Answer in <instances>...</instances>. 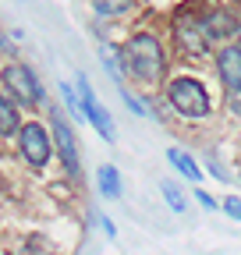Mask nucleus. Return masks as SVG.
I'll return each mask as SVG.
<instances>
[{
  "instance_id": "f257e3e1",
  "label": "nucleus",
  "mask_w": 241,
  "mask_h": 255,
  "mask_svg": "<svg viewBox=\"0 0 241 255\" xmlns=\"http://www.w3.org/2000/svg\"><path fill=\"white\" fill-rule=\"evenodd\" d=\"M120 71L131 75L138 85H160L167 75V46L156 32H135V36L117 50Z\"/></svg>"
},
{
  "instance_id": "f03ea898",
  "label": "nucleus",
  "mask_w": 241,
  "mask_h": 255,
  "mask_svg": "<svg viewBox=\"0 0 241 255\" xmlns=\"http://www.w3.org/2000/svg\"><path fill=\"white\" fill-rule=\"evenodd\" d=\"M167 107H174V114L185 117V121H202V117L213 114L209 89L195 75H174L167 82Z\"/></svg>"
},
{
  "instance_id": "7ed1b4c3",
  "label": "nucleus",
  "mask_w": 241,
  "mask_h": 255,
  "mask_svg": "<svg viewBox=\"0 0 241 255\" xmlns=\"http://www.w3.org/2000/svg\"><path fill=\"white\" fill-rule=\"evenodd\" d=\"M170 36H174V50H177L181 57H188V60H202V57L209 53V39H206V32H202L199 14H188V11L174 14Z\"/></svg>"
},
{
  "instance_id": "20e7f679",
  "label": "nucleus",
  "mask_w": 241,
  "mask_h": 255,
  "mask_svg": "<svg viewBox=\"0 0 241 255\" xmlns=\"http://www.w3.org/2000/svg\"><path fill=\"white\" fill-rule=\"evenodd\" d=\"M18 152L32 170H43L50 163V156H53V131H46L39 121L21 124L18 128Z\"/></svg>"
},
{
  "instance_id": "39448f33",
  "label": "nucleus",
  "mask_w": 241,
  "mask_h": 255,
  "mask_svg": "<svg viewBox=\"0 0 241 255\" xmlns=\"http://www.w3.org/2000/svg\"><path fill=\"white\" fill-rule=\"evenodd\" d=\"M0 78H4V89L11 92V100L18 107H39L43 103V85H39L32 68H25V64H7V68L0 71Z\"/></svg>"
},
{
  "instance_id": "423d86ee",
  "label": "nucleus",
  "mask_w": 241,
  "mask_h": 255,
  "mask_svg": "<svg viewBox=\"0 0 241 255\" xmlns=\"http://www.w3.org/2000/svg\"><path fill=\"white\" fill-rule=\"evenodd\" d=\"M75 89H78V96H82V107H85V117H89V124L96 128V131L107 138V142H114L117 138V128H114V117L100 107V100H96V92H93V85H89V78L85 75H75Z\"/></svg>"
},
{
  "instance_id": "0eeeda50",
  "label": "nucleus",
  "mask_w": 241,
  "mask_h": 255,
  "mask_svg": "<svg viewBox=\"0 0 241 255\" xmlns=\"http://www.w3.org/2000/svg\"><path fill=\"white\" fill-rule=\"evenodd\" d=\"M199 21H202V32H206V39H209V46L213 43H231L234 36H241V21H238V14H231L227 7H209V11H202L199 14Z\"/></svg>"
},
{
  "instance_id": "6e6552de",
  "label": "nucleus",
  "mask_w": 241,
  "mask_h": 255,
  "mask_svg": "<svg viewBox=\"0 0 241 255\" xmlns=\"http://www.w3.org/2000/svg\"><path fill=\"white\" fill-rule=\"evenodd\" d=\"M50 131H53V145H57V156H60V163H64L68 174H78V142H75V131H71V124L64 121V114L60 110H50Z\"/></svg>"
},
{
  "instance_id": "1a4fd4ad",
  "label": "nucleus",
  "mask_w": 241,
  "mask_h": 255,
  "mask_svg": "<svg viewBox=\"0 0 241 255\" xmlns=\"http://www.w3.org/2000/svg\"><path fill=\"white\" fill-rule=\"evenodd\" d=\"M213 68L227 92H241V43H224L213 57Z\"/></svg>"
},
{
  "instance_id": "9d476101",
  "label": "nucleus",
  "mask_w": 241,
  "mask_h": 255,
  "mask_svg": "<svg viewBox=\"0 0 241 255\" xmlns=\"http://www.w3.org/2000/svg\"><path fill=\"white\" fill-rule=\"evenodd\" d=\"M21 128V114H18V103L11 96H0V138H11L18 135Z\"/></svg>"
},
{
  "instance_id": "9b49d317",
  "label": "nucleus",
  "mask_w": 241,
  "mask_h": 255,
  "mask_svg": "<svg viewBox=\"0 0 241 255\" xmlns=\"http://www.w3.org/2000/svg\"><path fill=\"white\" fill-rule=\"evenodd\" d=\"M167 159L177 167V174H185L192 184H199V181H202V170L195 167V159H192L188 152H181V149H167Z\"/></svg>"
},
{
  "instance_id": "f8f14e48",
  "label": "nucleus",
  "mask_w": 241,
  "mask_h": 255,
  "mask_svg": "<svg viewBox=\"0 0 241 255\" xmlns=\"http://www.w3.org/2000/svg\"><path fill=\"white\" fill-rule=\"evenodd\" d=\"M96 181H100V191L107 199H120V174H117L114 163H103L100 174H96Z\"/></svg>"
},
{
  "instance_id": "ddd939ff",
  "label": "nucleus",
  "mask_w": 241,
  "mask_h": 255,
  "mask_svg": "<svg viewBox=\"0 0 241 255\" xmlns=\"http://www.w3.org/2000/svg\"><path fill=\"white\" fill-rule=\"evenodd\" d=\"M135 7V0H93L96 18H124Z\"/></svg>"
},
{
  "instance_id": "4468645a",
  "label": "nucleus",
  "mask_w": 241,
  "mask_h": 255,
  "mask_svg": "<svg viewBox=\"0 0 241 255\" xmlns=\"http://www.w3.org/2000/svg\"><path fill=\"white\" fill-rule=\"evenodd\" d=\"M60 100H64V107H68V114H71L75 121H89V117H85V107H82V96H78L71 85H60Z\"/></svg>"
},
{
  "instance_id": "2eb2a0df",
  "label": "nucleus",
  "mask_w": 241,
  "mask_h": 255,
  "mask_svg": "<svg viewBox=\"0 0 241 255\" xmlns=\"http://www.w3.org/2000/svg\"><path fill=\"white\" fill-rule=\"evenodd\" d=\"M160 191H163V199H167V206H170L174 213H185V209H188L185 195H181V188H177L174 181H163V184H160Z\"/></svg>"
},
{
  "instance_id": "dca6fc26",
  "label": "nucleus",
  "mask_w": 241,
  "mask_h": 255,
  "mask_svg": "<svg viewBox=\"0 0 241 255\" xmlns=\"http://www.w3.org/2000/svg\"><path fill=\"white\" fill-rule=\"evenodd\" d=\"M224 213H227L231 220H241V199H238V195H227V199H224Z\"/></svg>"
},
{
  "instance_id": "f3484780",
  "label": "nucleus",
  "mask_w": 241,
  "mask_h": 255,
  "mask_svg": "<svg viewBox=\"0 0 241 255\" xmlns=\"http://www.w3.org/2000/svg\"><path fill=\"white\" fill-rule=\"evenodd\" d=\"M120 96H124V103H128V110H131V114H138V117H145V114H149V110H145V107L135 100V96H131L128 89H120Z\"/></svg>"
},
{
  "instance_id": "a211bd4d",
  "label": "nucleus",
  "mask_w": 241,
  "mask_h": 255,
  "mask_svg": "<svg viewBox=\"0 0 241 255\" xmlns=\"http://www.w3.org/2000/svg\"><path fill=\"white\" fill-rule=\"evenodd\" d=\"M227 107H231V114H234V117H241V92H231Z\"/></svg>"
},
{
  "instance_id": "6ab92c4d",
  "label": "nucleus",
  "mask_w": 241,
  "mask_h": 255,
  "mask_svg": "<svg viewBox=\"0 0 241 255\" xmlns=\"http://www.w3.org/2000/svg\"><path fill=\"white\" fill-rule=\"evenodd\" d=\"M209 174H213L217 181H231V174H227V170H224L220 163H209Z\"/></svg>"
},
{
  "instance_id": "aec40b11",
  "label": "nucleus",
  "mask_w": 241,
  "mask_h": 255,
  "mask_svg": "<svg viewBox=\"0 0 241 255\" xmlns=\"http://www.w3.org/2000/svg\"><path fill=\"white\" fill-rule=\"evenodd\" d=\"M195 199H199V202H202L206 209H217V202H213V199H209V195H206V191H195Z\"/></svg>"
}]
</instances>
